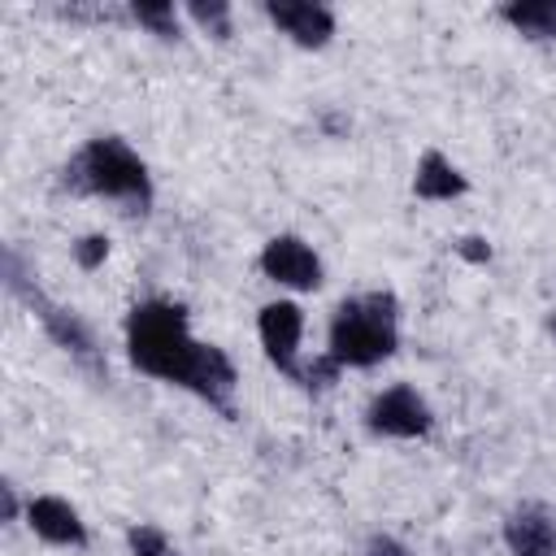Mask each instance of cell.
I'll return each mask as SVG.
<instances>
[{
  "mask_svg": "<svg viewBox=\"0 0 556 556\" xmlns=\"http://www.w3.org/2000/svg\"><path fill=\"white\" fill-rule=\"evenodd\" d=\"M361 556H417V552H413L400 534H391V530H374V534H365Z\"/></svg>",
  "mask_w": 556,
  "mask_h": 556,
  "instance_id": "17",
  "label": "cell"
},
{
  "mask_svg": "<svg viewBox=\"0 0 556 556\" xmlns=\"http://www.w3.org/2000/svg\"><path fill=\"white\" fill-rule=\"evenodd\" d=\"M256 269L265 282H274L278 291H291V295H308V291H321L326 287V261L321 252L295 235V230H278L261 243L256 252Z\"/></svg>",
  "mask_w": 556,
  "mask_h": 556,
  "instance_id": "6",
  "label": "cell"
},
{
  "mask_svg": "<svg viewBox=\"0 0 556 556\" xmlns=\"http://www.w3.org/2000/svg\"><path fill=\"white\" fill-rule=\"evenodd\" d=\"M469 187H473L469 174L443 148H426L413 165V178H408V191L421 204H452V200L469 195Z\"/></svg>",
  "mask_w": 556,
  "mask_h": 556,
  "instance_id": "11",
  "label": "cell"
},
{
  "mask_svg": "<svg viewBox=\"0 0 556 556\" xmlns=\"http://www.w3.org/2000/svg\"><path fill=\"white\" fill-rule=\"evenodd\" d=\"M126 17H130L139 30L156 35L161 43H174V39H182V26H187V17H182V4H169V0L130 4V9H126Z\"/></svg>",
  "mask_w": 556,
  "mask_h": 556,
  "instance_id": "13",
  "label": "cell"
},
{
  "mask_svg": "<svg viewBox=\"0 0 556 556\" xmlns=\"http://www.w3.org/2000/svg\"><path fill=\"white\" fill-rule=\"evenodd\" d=\"M22 526H26L39 543H48V547H65V552L91 547V530H87L83 513H78L65 495H26Z\"/></svg>",
  "mask_w": 556,
  "mask_h": 556,
  "instance_id": "9",
  "label": "cell"
},
{
  "mask_svg": "<svg viewBox=\"0 0 556 556\" xmlns=\"http://www.w3.org/2000/svg\"><path fill=\"white\" fill-rule=\"evenodd\" d=\"M261 9L269 17V26L304 52H321L339 35V13L321 0H265Z\"/></svg>",
  "mask_w": 556,
  "mask_h": 556,
  "instance_id": "8",
  "label": "cell"
},
{
  "mask_svg": "<svg viewBox=\"0 0 556 556\" xmlns=\"http://www.w3.org/2000/svg\"><path fill=\"white\" fill-rule=\"evenodd\" d=\"M304 330H308V317L295 295L265 300L256 313V343L265 361L291 382H300V369H304Z\"/></svg>",
  "mask_w": 556,
  "mask_h": 556,
  "instance_id": "7",
  "label": "cell"
},
{
  "mask_svg": "<svg viewBox=\"0 0 556 556\" xmlns=\"http://www.w3.org/2000/svg\"><path fill=\"white\" fill-rule=\"evenodd\" d=\"M126 552L130 556H182L178 543L156 521H130L126 526Z\"/></svg>",
  "mask_w": 556,
  "mask_h": 556,
  "instance_id": "15",
  "label": "cell"
},
{
  "mask_svg": "<svg viewBox=\"0 0 556 556\" xmlns=\"http://www.w3.org/2000/svg\"><path fill=\"white\" fill-rule=\"evenodd\" d=\"M4 282H9V291L39 317V326H43V334L65 352V356H74L78 365H87V369H100V348H96V334H91V326L74 313V308H65V304H56V300H48L22 269H17V256L9 252L4 256Z\"/></svg>",
  "mask_w": 556,
  "mask_h": 556,
  "instance_id": "4",
  "label": "cell"
},
{
  "mask_svg": "<svg viewBox=\"0 0 556 556\" xmlns=\"http://www.w3.org/2000/svg\"><path fill=\"white\" fill-rule=\"evenodd\" d=\"M547 330H552V334H556V313H552V317H547Z\"/></svg>",
  "mask_w": 556,
  "mask_h": 556,
  "instance_id": "19",
  "label": "cell"
},
{
  "mask_svg": "<svg viewBox=\"0 0 556 556\" xmlns=\"http://www.w3.org/2000/svg\"><path fill=\"white\" fill-rule=\"evenodd\" d=\"M122 339H126V361L139 374L195 395L200 404L217 408L222 417H235L239 369L226 348H217L191 330V313L182 300L148 295V300L130 304V313L122 321Z\"/></svg>",
  "mask_w": 556,
  "mask_h": 556,
  "instance_id": "1",
  "label": "cell"
},
{
  "mask_svg": "<svg viewBox=\"0 0 556 556\" xmlns=\"http://www.w3.org/2000/svg\"><path fill=\"white\" fill-rule=\"evenodd\" d=\"M500 539L508 556H556V513L539 500H521L504 513Z\"/></svg>",
  "mask_w": 556,
  "mask_h": 556,
  "instance_id": "10",
  "label": "cell"
},
{
  "mask_svg": "<svg viewBox=\"0 0 556 556\" xmlns=\"http://www.w3.org/2000/svg\"><path fill=\"white\" fill-rule=\"evenodd\" d=\"M495 17L530 43H556V0H504Z\"/></svg>",
  "mask_w": 556,
  "mask_h": 556,
  "instance_id": "12",
  "label": "cell"
},
{
  "mask_svg": "<svg viewBox=\"0 0 556 556\" xmlns=\"http://www.w3.org/2000/svg\"><path fill=\"white\" fill-rule=\"evenodd\" d=\"M109 252H113V243H109L104 230H87V235H78V239L70 243V256H74V265H78L83 274H96V269L109 261Z\"/></svg>",
  "mask_w": 556,
  "mask_h": 556,
  "instance_id": "16",
  "label": "cell"
},
{
  "mask_svg": "<svg viewBox=\"0 0 556 556\" xmlns=\"http://www.w3.org/2000/svg\"><path fill=\"white\" fill-rule=\"evenodd\" d=\"M182 17H187L195 30L213 35L217 43H226V39L235 35V9H230L226 0H187V4H182Z\"/></svg>",
  "mask_w": 556,
  "mask_h": 556,
  "instance_id": "14",
  "label": "cell"
},
{
  "mask_svg": "<svg viewBox=\"0 0 556 556\" xmlns=\"http://www.w3.org/2000/svg\"><path fill=\"white\" fill-rule=\"evenodd\" d=\"M339 369H374L400 352V295L391 287H369L343 295L326 321V348Z\"/></svg>",
  "mask_w": 556,
  "mask_h": 556,
  "instance_id": "3",
  "label": "cell"
},
{
  "mask_svg": "<svg viewBox=\"0 0 556 556\" xmlns=\"http://www.w3.org/2000/svg\"><path fill=\"white\" fill-rule=\"evenodd\" d=\"M456 256H460V261H469V265H491L495 248H491V239H486V235H465V239H456Z\"/></svg>",
  "mask_w": 556,
  "mask_h": 556,
  "instance_id": "18",
  "label": "cell"
},
{
  "mask_svg": "<svg viewBox=\"0 0 556 556\" xmlns=\"http://www.w3.org/2000/svg\"><path fill=\"white\" fill-rule=\"evenodd\" d=\"M56 182L70 195H91V200L122 204V213H130V217H148L152 213V200H156L148 161L122 135H91L61 165V178Z\"/></svg>",
  "mask_w": 556,
  "mask_h": 556,
  "instance_id": "2",
  "label": "cell"
},
{
  "mask_svg": "<svg viewBox=\"0 0 556 556\" xmlns=\"http://www.w3.org/2000/svg\"><path fill=\"white\" fill-rule=\"evenodd\" d=\"M361 417L374 439H391V443H421L434 434V408L413 382H391L374 391Z\"/></svg>",
  "mask_w": 556,
  "mask_h": 556,
  "instance_id": "5",
  "label": "cell"
}]
</instances>
